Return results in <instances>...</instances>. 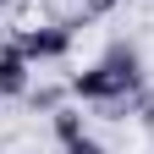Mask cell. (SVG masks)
<instances>
[{
    "label": "cell",
    "mask_w": 154,
    "mask_h": 154,
    "mask_svg": "<svg viewBox=\"0 0 154 154\" xmlns=\"http://www.w3.org/2000/svg\"><path fill=\"white\" fill-rule=\"evenodd\" d=\"M72 94H77V99H94V105H116V99H127V83L99 61V66H88V72L72 77Z\"/></svg>",
    "instance_id": "cell-1"
},
{
    "label": "cell",
    "mask_w": 154,
    "mask_h": 154,
    "mask_svg": "<svg viewBox=\"0 0 154 154\" xmlns=\"http://www.w3.org/2000/svg\"><path fill=\"white\" fill-rule=\"evenodd\" d=\"M66 44H72V28H22L17 33V50L28 61H61Z\"/></svg>",
    "instance_id": "cell-2"
},
{
    "label": "cell",
    "mask_w": 154,
    "mask_h": 154,
    "mask_svg": "<svg viewBox=\"0 0 154 154\" xmlns=\"http://www.w3.org/2000/svg\"><path fill=\"white\" fill-rule=\"evenodd\" d=\"M28 66L33 61L17 50V38L0 44V94H6V99H22V94H28Z\"/></svg>",
    "instance_id": "cell-3"
},
{
    "label": "cell",
    "mask_w": 154,
    "mask_h": 154,
    "mask_svg": "<svg viewBox=\"0 0 154 154\" xmlns=\"http://www.w3.org/2000/svg\"><path fill=\"white\" fill-rule=\"evenodd\" d=\"M105 66H110V72H116V77L127 83V94H138V88H143V61H138V50L116 44V50L105 55Z\"/></svg>",
    "instance_id": "cell-4"
},
{
    "label": "cell",
    "mask_w": 154,
    "mask_h": 154,
    "mask_svg": "<svg viewBox=\"0 0 154 154\" xmlns=\"http://www.w3.org/2000/svg\"><path fill=\"white\" fill-rule=\"evenodd\" d=\"M50 127H55V138H61V149L66 143H77V138H83V116H77V110H50Z\"/></svg>",
    "instance_id": "cell-5"
},
{
    "label": "cell",
    "mask_w": 154,
    "mask_h": 154,
    "mask_svg": "<svg viewBox=\"0 0 154 154\" xmlns=\"http://www.w3.org/2000/svg\"><path fill=\"white\" fill-rule=\"evenodd\" d=\"M132 110H138L143 127H154V94H138V105H132Z\"/></svg>",
    "instance_id": "cell-6"
},
{
    "label": "cell",
    "mask_w": 154,
    "mask_h": 154,
    "mask_svg": "<svg viewBox=\"0 0 154 154\" xmlns=\"http://www.w3.org/2000/svg\"><path fill=\"white\" fill-rule=\"evenodd\" d=\"M66 154H105V149H99V143H94L88 132H83V138H77V143H66Z\"/></svg>",
    "instance_id": "cell-7"
},
{
    "label": "cell",
    "mask_w": 154,
    "mask_h": 154,
    "mask_svg": "<svg viewBox=\"0 0 154 154\" xmlns=\"http://www.w3.org/2000/svg\"><path fill=\"white\" fill-rule=\"evenodd\" d=\"M116 0H88V17H99V11H110Z\"/></svg>",
    "instance_id": "cell-8"
},
{
    "label": "cell",
    "mask_w": 154,
    "mask_h": 154,
    "mask_svg": "<svg viewBox=\"0 0 154 154\" xmlns=\"http://www.w3.org/2000/svg\"><path fill=\"white\" fill-rule=\"evenodd\" d=\"M0 6H6V0H0Z\"/></svg>",
    "instance_id": "cell-9"
}]
</instances>
